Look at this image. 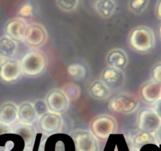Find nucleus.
I'll list each match as a JSON object with an SVG mask.
<instances>
[{
    "mask_svg": "<svg viewBox=\"0 0 161 151\" xmlns=\"http://www.w3.org/2000/svg\"><path fill=\"white\" fill-rule=\"evenodd\" d=\"M130 44L136 50L148 51L154 44V34L151 29L145 27L135 29L130 35Z\"/></svg>",
    "mask_w": 161,
    "mask_h": 151,
    "instance_id": "obj_1",
    "label": "nucleus"
},
{
    "mask_svg": "<svg viewBox=\"0 0 161 151\" xmlns=\"http://www.w3.org/2000/svg\"><path fill=\"white\" fill-rule=\"evenodd\" d=\"M18 13L24 18L32 16L33 13V6L32 5L31 3H25L22 6H21L18 10Z\"/></svg>",
    "mask_w": 161,
    "mask_h": 151,
    "instance_id": "obj_25",
    "label": "nucleus"
},
{
    "mask_svg": "<svg viewBox=\"0 0 161 151\" xmlns=\"http://www.w3.org/2000/svg\"><path fill=\"white\" fill-rule=\"evenodd\" d=\"M115 124L112 119L108 117H100L92 123L93 133L100 138H108L114 131Z\"/></svg>",
    "mask_w": 161,
    "mask_h": 151,
    "instance_id": "obj_5",
    "label": "nucleus"
},
{
    "mask_svg": "<svg viewBox=\"0 0 161 151\" xmlns=\"http://www.w3.org/2000/svg\"><path fill=\"white\" fill-rule=\"evenodd\" d=\"M156 13L158 18L161 19V0H159L156 8Z\"/></svg>",
    "mask_w": 161,
    "mask_h": 151,
    "instance_id": "obj_31",
    "label": "nucleus"
},
{
    "mask_svg": "<svg viewBox=\"0 0 161 151\" xmlns=\"http://www.w3.org/2000/svg\"><path fill=\"white\" fill-rule=\"evenodd\" d=\"M137 102L134 98L128 95H120L113 99L111 107L116 112L121 113H128L137 108Z\"/></svg>",
    "mask_w": 161,
    "mask_h": 151,
    "instance_id": "obj_6",
    "label": "nucleus"
},
{
    "mask_svg": "<svg viewBox=\"0 0 161 151\" xmlns=\"http://www.w3.org/2000/svg\"><path fill=\"white\" fill-rule=\"evenodd\" d=\"M21 65L26 75L36 76L44 71L46 61L43 55L39 52L30 51L23 57Z\"/></svg>",
    "mask_w": 161,
    "mask_h": 151,
    "instance_id": "obj_2",
    "label": "nucleus"
},
{
    "mask_svg": "<svg viewBox=\"0 0 161 151\" xmlns=\"http://www.w3.org/2000/svg\"><path fill=\"white\" fill-rule=\"evenodd\" d=\"M161 124V120L154 110L145 109L142 111L139 116L138 128L142 132L154 133Z\"/></svg>",
    "mask_w": 161,
    "mask_h": 151,
    "instance_id": "obj_3",
    "label": "nucleus"
},
{
    "mask_svg": "<svg viewBox=\"0 0 161 151\" xmlns=\"http://www.w3.org/2000/svg\"><path fill=\"white\" fill-rule=\"evenodd\" d=\"M26 25L25 21L22 19H12L6 25V32L10 38L14 40L20 41L24 39L25 34Z\"/></svg>",
    "mask_w": 161,
    "mask_h": 151,
    "instance_id": "obj_7",
    "label": "nucleus"
},
{
    "mask_svg": "<svg viewBox=\"0 0 161 151\" xmlns=\"http://www.w3.org/2000/svg\"><path fill=\"white\" fill-rule=\"evenodd\" d=\"M153 76L155 81L161 84V64L158 65L153 69Z\"/></svg>",
    "mask_w": 161,
    "mask_h": 151,
    "instance_id": "obj_27",
    "label": "nucleus"
},
{
    "mask_svg": "<svg viewBox=\"0 0 161 151\" xmlns=\"http://www.w3.org/2000/svg\"><path fill=\"white\" fill-rule=\"evenodd\" d=\"M34 109H35L36 112V114L38 115H44L46 114L47 112V106H46L45 103L42 101L37 102L35 104Z\"/></svg>",
    "mask_w": 161,
    "mask_h": 151,
    "instance_id": "obj_26",
    "label": "nucleus"
},
{
    "mask_svg": "<svg viewBox=\"0 0 161 151\" xmlns=\"http://www.w3.org/2000/svg\"><path fill=\"white\" fill-rule=\"evenodd\" d=\"M45 38V32L39 24H31L27 27L24 37L25 40L32 46H40L44 42Z\"/></svg>",
    "mask_w": 161,
    "mask_h": 151,
    "instance_id": "obj_8",
    "label": "nucleus"
},
{
    "mask_svg": "<svg viewBox=\"0 0 161 151\" xmlns=\"http://www.w3.org/2000/svg\"><path fill=\"white\" fill-rule=\"evenodd\" d=\"M55 151H65V147L63 142L58 141L57 143L56 146H55Z\"/></svg>",
    "mask_w": 161,
    "mask_h": 151,
    "instance_id": "obj_32",
    "label": "nucleus"
},
{
    "mask_svg": "<svg viewBox=\"0 0 161 151\" xmlns=\"http://www.w3.org/2000/svg\"><path fill=\"white\" fill-rule=\"evenodd\" d=\"M17 50V44L14 39L9 36L0 39V55L6 58L13 56Z\"/></svg>",
    "mask_w": 161,
    "mask_h": 151,
    "instance_id": "obj_16",
    "label": "nucleus"
},
{
    "mask_svg": "<svg viewBox=\"0 0 161 151\" xmlns=\"http://www.w3.org/2000/svg\"><path fill=\"white\" fill-rule=\"evenodd\" d=\"M153 109H154V112H156L157 116L159 117V119L161 120V98L155 102Z\"/></svg>",
    "mask_w": 161,
    "mask_h": 151,
    "instance_id": "obj_28",
    "label": "nucleus"
},
{
    "mask_svg": "<svg viewBox=\"0 0 161 151\" xmlns=\"http://www.w3.org/2000/svg\"><path fill=\"white\" fill-rule=\"evenodd\" d=\"M21 74V67L18 62L9 61L4 63L0 69V77L6 82H12L18 79Z\"/></svg>",
    "mask_w": 161,
    "mask_h": 151,
    "instance_id": "obj_10",
    "label": "nucleus"
},
{
    "mask_svg": "<svg viewBox=\"0 0 161 151\" xmlns=\"http://www.w3.org/2000/svg\"><path fill=\"white\" fill-rule=\"evenodd\" d=\"M32 148H29V147H25V149L23 151H32Z\"/></svg>",
    "mask_w": 161,
    "mask_h": 151,
    "instance_id": "obj_33",
    "label": "nucleus"
},
{
    "mask_svg": "<svg viewBox=\"0 0 161 151\" xmlns=\"http://www.w3.org/2000/svg\"><path fill=\"white\" fill-rule=\"evenodd\" d=\"M57 5L65 11H72L77 7L78 0H56Z\"/></svg>",
    "mask_w": 161,
    "mask_h": 151,
    "instance_id": "obj_23",
    "label": "nucleus"
},
{
    "mask_svg": "<svg viewBox=\"0 0 161 151\" xmlns=\"http://www.w3.org/2000/svg\"><path fill=\"white\" fill-rule=\"evenodd\" d=\"M108 62L112 67L119 69L125 65V64H126V58H125V55L122 52L116 50V51L112 52L109 55Z\"/></svg>",
    "mask_w": 161,
    "mask_h": 151,
    "instance_id": "obj_18",
    "label": "nucleus"
},
{
    "mask_svg": "<svg viewBox=\"0 0 161 151\" xmlns=\"http://www.w3.org/2000/svg\"><path fill=\"white\" fill-rule=\"evenodd\" d=\"M121 76V73L118 69L114 67H111L107 69L103 72V80L105 83L108 84H115L119 81Z\"/></svg>",
    "mask_w": 161,
    "mask_h": 151,
    "instance_id": "obj_19",
    "label": "nucleus"
},
{
    "mask_svg": "<svg viewBox=\"0 0 161 151\" xmlns=\"http://www.w3.org/2000/svg\"><path fill=\"white\" fill-rule=\"evenodd\" d=\"M115 3L114 0H98L96 3V9L101 16L108 18L115 10Z\"/></svg>",
    "mask_w": 161,
    "mask_h": 151,
    "instance_id": "obj_17",
    "label": "nucleus"
},
{
    "mask_svg": "<svg viewBox=\"0 0 161 151\" xmlns=\"http://www.w3.org/2000/svg\"><path fill=\"white\" fill-rule=\"evenodd\" d=\"M10 132H11V129L7 124L0 122V135H3V134L10 133Z\"/></svg>",
    "mask_w": 161,
    "mask_h": 151,
    "instance_id": "obj_30",
    "label": "nucleus"
},
{
    "mask_svg": "<svg viewBox=\"0 0 161 151\" xmlns=\"http://www.w3.org/2000/svg\"><path fill=\"white\" fill-rule=\"evenodd\" d=\"M148 0H130V8L136 13H140L146 8Z\"/></svg>",
    "mask_w": 161,
    "mask_h": 151,
    "instance_id": "obj_24",
    "label": "nucleus"
},
{
    "mask_svg": "<svg viewBox=\"0 0 161 151\" xmlns=\"http://www.w3.org/2000/svg\"><path fill=\"white\" fill-rule=\"evenodd\" d=\"M36 112L29 103L23 104L18 110V117L24 124H31L36 119Z\"/></svg>",
    "mask_w": 161,
    "mask_h": 151,
    "instance_id": "obj_15",
    "label": "nucleus"
},
{
    "mask_svg": "<svg viewBox=\"0 0 161 151\" xmlns=\"http://www.w3.org/2000/svg\"><path fill=\"white\" fill-rule=\"evenodd\" d=\"M18 116V108L13 104H7L0 109V122L10 124L16 121Z\"/></svg>",
    "mask_w": 161,
    "mask_h": 151,
    "instance_id": "obj_14",
    "label": "nucleus"
},
{
    "mask_svg": "<svg viewBox=\"0 0 161 151\" xmlns=\"http://www.w3.org/2000/svg\"><path fill=\"white\" fill-rule=\"evenodd\" d=\"M47 104L54 112H62L67 108L68 99L64 94L58 91H55L47 97Z\"/></svg>",
    "mask_w": 161,
    "mask_h": 151,
    "instance_id": "obj_11",
    "label": "nucleus"
},
{
    "mask_svg": "<svg viewBox=\"0 0 161 151\" xmlns=\"http://www.w3.org/2000/svg\"><path fill=\"white\" fill-rule=\"evenodd\" d=\"M61 125V117L54 113H46L40 121V129L46 133H55L59 130Z\"/></svg>",
    "mask_w": 161,
    "mask_h": 151,
    "instance_id": "obj_9",
    "label": "nucleus"
},
{
    "mask_svg": "<svg viewBox=\"0 0 161 151\" xmlns=\"http://www.w3.org/2000/svg\"><path fill=\"white\" fill-rule=\"evenodd\" d=\"M154 143V138L151 136L149 133L147 132H142L139 134L135 138H134V146L136 149H139L144 145L148 144V143Z\"/></svg>",
    "mask_w": 161,
    "mask_h": 151,
    "instance_id": "obj_21",
    "label": "nucleus"
},
{
    "mask_svg": "<svg viewBox=\"0 0 161 151\" xmlns=\"http://www.w3.org/2000/svg\"><path fill=\"white\" fill-rule=\"evenodd\" d=\"M159 35H160V37H161V26L160 28H159Z\"/></svg>",
    "mask_w": 161,
    "mask_h": 151,
    "instance_id": "obj_34",
    "label": "nucleus"
},
{
    "mask_svg": "<svg viewBox=\"0 0 161 151\" xmlns=\"http://www.w3.org/2000/svg\"><path fill=\"white\" fill-rule=\"evenodd\" d=\"M77 151H97V143L93 135L88 132H77L74 137Z\"/></svg>",
    "mask_w": 161,
    "mask_h": 151,
    "instance_id": "obj_4",
    "label": "nucleus"
},
{
    "mask_svg": "<svg viewBox=\"0 0 161 151\" xmlns=\"http://www.w3.org/2000/svg\"><path fill=\"white\" fill-rule=\"evenodd\" d=\"M12 132L21 135L24 139L25 147L32 148L36 138L35 130L27 124H18L12 130Z\"/></svg>",
    "mask_w": 161,
    "mask_h": 151,
    "instance_id": "obj_13",
    "label": "nucleus"
},
{
    "mask_svg": "<svg viewBox=\"0 0 161 151\" xmlns=\"http://www.w3.org/2000/svg\"><path fill=\"white\" fill-rule=\"evenodd\" d=\"M154 140L157 145H161V124L154 132Z\"/></svg>",
    "mask_w": 161,
    "mask_h": 151,
    "instance_id": "obj_29",
    "label": "nucleus"
},
{
    "mask_svg": "<svg viewBox=\"0 0 161 151\" xmlns=\"http://www.w3.org/2000/svg\"><path fill=\"white\" fill-rule=\"evenodd\" d=\"M91 91L95 97L97 98H104L109 94V90L106 84L102 81H97L91 87Z\"/></svg>",
    "mask_w": 161,
    "mask_h": 151,
    "instance_id": "obj_20",
    "label": "nucleus"
},
{
    "mask_svg": "<svg viewBox=\"0 0 161 151\" xmlns=\"http://www.w3.org/2000/svg\"><path fill=\"white\" fill-rule=\"evenodd\" d=\"M142 96L147 102H156L161 98V84L157 82L147 84L142 87Z\"/></svg>",
    "mask_w": 161,
    "mask_h": 151,
    "instance_id": "obj_12",
    "label": "nucleus"
},
{
    "mask_svg": "<svg viewBox=\"0 0 161 151\" xmlns=\"http://www.w3.org/2000/svg\"><path fill=\"white\" fill-rule=\"evenodd\" d=\"M68 72L72 77L76 79H81L86 75V70L80 65H72L68 68Z\"/></svg>",
    "mask_w": 161,
    "mask_h": 151,
    "instance_id": "obj_22",
    "label": "nucleus"
}]
</instances>
